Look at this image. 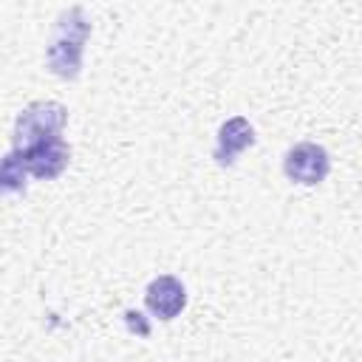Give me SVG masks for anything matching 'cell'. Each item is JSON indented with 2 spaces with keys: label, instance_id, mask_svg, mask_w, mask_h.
<instances>
[{
  "label": "cell",
  "instance_id": "5b68a950",
  "mask_svg": "<svg viewBox=\"0 0 362 362\" xmlns=\"http://www.w3.org/2000/svg\"><path fill=\"white\" fill-rule=\"evenodd\" d=\"M144 303H147V308H150L153 317L170 322V320H175L184 311V305H187V288H184V283L178 277L161 274V277L150 280V286L144 291Z\"/></svg>",
  "mask_w": 362,
  "mask_h": 362
},
{
  "label": "cell",
  "instance_id": "277c9868",
  "mask_svg": "<svg viewBox=\"0 0 362 362\" xmlns=\"http://www.w3.org/2000/svg\"><path fill=\"white\" fill-rule=\"evenodd\" d=\"M14 153L20 156L23 167H25L31 175L45 178V181L57 178V175L68 167V158H71V150H68V144L62 141V136L40 139V141H34V144H28V147H23V150H14Z\"/></svg>",
  "mask_w": 362,
  "mask_h": 362
},
{
  "label": "cell",
  "instance_id": "52a82bcc",
  "mask_svg": "<svg viewBox=\"0 0 362 362\" xmlns=\"http://www.w3.org/2000/svg\"><path fill=\"white\" fill-rule=\"evenodd\" d=\"M23 173H25V167H23L20 156H17L14 150H11V153L6 156V161H3V173H0V181H3V192H6V195H11V192H20V189H25Z\"/></svg>",
  "mask_w": 362,
  "mask_h": 362
},
{
  "label": "cell",
  "instance_id": "8992f818",
  "mask_svg": "<svg viewBox=\"0 0 362 362\" xmlns=\"http://www.w3.org/2000/svg\"><path fill=\"white\" fill-rule=\"evenodd\" d=\"M255 144V127L243 119V116H232L221 124L218 130V141H215V161L221 167H232L235 158Z\"/></svg>",
  "mask_w": 362,
  "mask_h": 362
},
{
  "label": "cell",
  "instance_id": "7a4b0ae2",
  "mask_svg": "<svg viewBox=\"0 0 362 362\" xmlns=\"http://www.w3.org/2000/svg\"><path fill=\"white\" fill-rule=\"evenodd\" d=\"M68 110L59 102H34L25 110H20L14 122V150H23L40 139L59 136L65 127Z\"/></svg>",
  "mask_w": 362,
  "mask_h": 362
},
{
  "label": "cell",
  "instance_id": "6da1fadb",
  "mask_svg": "<svg viewBox=\"0 0 362 362\" xmlns=\"http://www.w3.org/2000/svg\"><path fill=\"white\" fill-rule=\"evenodd\" d=\"M88 34H90V20L85 17L82 6H71L57 17V23L51 28L48 48H45V62H48L51 74H57L59 79L79 76L82 48H85Z\"/></svg>",
  "mask_w": 362,
  "mask_h": 362
},
{
  "label": "cell",
  "instance_id": "3957f363",
  "mask_svg": "<svg viewBox=\"0 0 362 362\" xmlns=\"http://www.w3.org/2000/svg\"><path fill=\"white\" fill-rule=\"evenodd\" d=\"M328 170H331V158H328L325 147H320L314 141L294 144L283 158V173L288 175V181L303 184V187H314V184L325 181Z\"/></svg>",
  "mask_w": 362,
  "mask_h": 362
}]
</instances>
